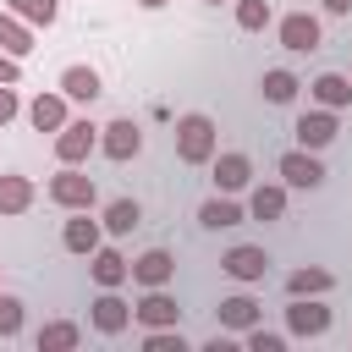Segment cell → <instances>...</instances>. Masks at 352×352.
<instances>
[{
	"label": "cell",
	"mask_w": 352,
	"mask_h": 352,
	"mask_svg": "<svg viewBox=\"0 0 352 352\" xmlns=\"http://www.w3.org/2000/svg\"><path fill=\"white\" fill-rule=\"evenodd\" d=\"M176 154H182L187 165H209V160H214V121H209L204 110H187V116L176 121Z\"/></svg>",
	"instance_id": "6da1fadb"
},
{
	"label": "cell",
	"mask_w": 352,
	"mask_h": 352,
	"mask_svg": "<svg viewBox=\"0 0 352 352\" xmlns=\"http://www.w3.org/2000/svg\"><path fill=\"white\" fill-rule=\"evenodd\" d=\"M50 204H60V209H88L94 204V176L88 170H77V165H60L55 176H50Z\"/></svg>",
	"instance_id": "7a4b0ae2"
},
{
	"label": "cell",
	"mask_w": 352,
	"mask_h": 352,
	"mask_svg": "<svg viewBox=\"0 0 352 352\" xmlns=\"http://www.w3.org/2000/svg\"><path fill=\"white\" fill-rule=\"evenodd\" d=\"M94 143H99V126H94V121H66V126L55 132V160H60V165H82V160L94 154Z\"/></svg>",
	"instance_id": "3957f363"
},
{
	"label": "cell",
	"mask_w": 352,
	"mask_h": 352,
	"mask_svg": "<svg viewBox=\"0 0 352 352\" xmlns=\"http://www.w3.org/2000/svg\"><path fill=\"white\" fill-rule=\"evenodd\" d=\"M104 138H99V148H104V160H132L138 148H143V126L132 121V116H116L110 126H99Z\"/></svg>",
	"instance_id": "277c9868"
},
{
	"label": "cell",
	"mask_w": 352,
	"mask_h": 352,
	"mask_svg": "<svg viewBox=\"0 0 352 352\" xmlns=\"http://www.w3.org/2000/svg\"><path fill=\"white\" fill-rule=\"evenodd\" d=\"M280 176H286V187L314 192V187L324 182V165L314 160V148H286V154H280Z\"/></svg>",
	"instance_id": "5b68a950"
},
{
	"label": "cell",
	"mask_w": 352,
	"mask_h": 352,
	"mask_svg": "<svg viewBox=\"0 0 352 352\" xmlns=\"http://www.w3.org/2000/svg\"><path fill=\"white\" fill-rule=\"evenodd\" d=\"M280 44L297 50V55L319 50V16H308V11H286V16H280Z\"/></svg>",
	"instance_id": "8992f818"
},
{
	"label": "cell",
	"mask_w": 352,
	"mask_h": 352,
	"mask_svg": "<svg viewBox=\"0 0 352 352\" xmlns=\"http://www.w3.org/2000/svg\"><path fill=\"white\" fill-rule=\"evenodd\" d=\"M336 132H341V121H336L330 110H302V116H297V143H302V148H330Z\"/></svg>",
	"instance_id": "52a82bcc"
},
{
	"label": "cell",
	"mask_w": 352,
	"mask_h": 352,
	"mask_svg": "<svg viewBox=\"0 0 352 352\" xmlns=\"http://www.w3.org/2000/svg\"><path fill=\"white\" fill-rule=\"evenodd\" d=\"M60 94L77 99V104H94V99L104 94V82H99L94 66H66V72H60Z\"/></svg>",
	"instance_id": "ba28073f"
},
{
	"label": "cell",
	"mask_w": 352,
	"mask_h": 352,
	"mask_svg": "<svg viewBox=\"0 0 352 352\" xmlns=\"http://www.w3.org/2000/svg\"><path fill=\"white\" fill-rule=\"evenodd\" d=\"M286 324H292V336H324V330H330V308L292 297V308H286Z\"/></svg>",
	"instance_id": "9c48e42d"
},
{
	"label": "cell",
	"mask_w": 352,
	"mask_h": 352,
	"mask_svg": "<svg viewBox=\"0 0 352 352\" xmlns=\"http://www.w3.org/2000/svg\"><path fill=\"white\" fill-rule=\"evenodd\" d=\"M248 182H253V160L248 154H220L214 160V187L220 192H242Z\"/></svg>",
	"instance_id": "30bf717a"
},
{
	"label": "cell",
	"mask_w": 352,
	"mask_h": 352,
	"mask_svg": "<svg viewBox=\"0 0 352 352\" xmlns=\"http://www.w3.org/2000/svg\"><path fill=\"white\" fill-rule=\"evenodd\" d=\"M60 248L94 258V248H99V220H88V209H77V220H66V231H60Z\"/></svg>",
	"instance_id": "8fae6325"
},
{
	"label": "cell",
	"mask_w": 352,
	"mask_h": 352,
	"mask_svg": "<svg viewBox=\"0 0 352 352\" xmlns=\"http://www.w3.org/2000/svg\"><path fill=\"white\" fill-rule=\"evenodd\" d=\"M220 264H226V275H236V280H264V270H270L264 248H248V242H242V248H231Z\"/></svg>",
	"instance_id": "7c38bea8"
},
{
	"label": "cell",
	"mask_w": 352,
	"mask_h": 352,
	"mask_svg": "<svg viewBox=\"0 0 352 352\" xmlns=\"http://www.w3.org/2000/svg\"><path fill=\"white\" fill-rule=\"evenodd\" d=\"M170 275H176V258H170L165 248H148V253L132 264V280H138V286H165Z\"/></svg>",
	"instance_id": "4fadbf2b"
},
{
	"label": "cell",
	"mask_w": 352,
	"mask_h": 352,
	"mask_svg": "<svg viewBox=\"0 0 352 352\" xmlns=\"http://www.w3.org/2000/svg\"><path fill=\"white\" fill-rule=\"evenodd\" d=\"M314 99H319L324 110H346V104H352V77H341V72H319V77H314Z\"/></svg>",
	"instance_id": "5bb4252c"
},
{
	"label": "cell",
	"mask_w": 352,
	"mask_h": 352,
	"mask_svg": "<svg viewBox=\"0 0 352 352\" xmlns=\"http://www.w3.org/2000/svg\"><path fill=\"white\" fill-rule=\"evenodd\" d=\"M28 121H33L38 132H60V126H66V94H38V99L28 104Z\"/></svg>",
	"instance_id": "9a60e30c"
},
{
	"label": "cell",
	"mask_w": 352,
	"mask_h": 352,
	"mask_svg": "<svg viewBox=\"0 0 352 352\" xmlns=\"http://www.w3.org/2000/svg\"><path fill=\"white\" fill-rule=\"evenodd\" d=\"M126 319H132V308H126L116 292H104V297L94 302V330H99V336H121V330H126Z\"/></svg>",
	"instance_id": "2e32d148"
},
{
	"label": "cell",
	"mask_w": 352,
	"mask_h": 352,
	"mask_svg": "<svg viewBox=\"0 0 352 352\" xmlns=\"http://www.w3.org/2000/svg\"><path fill=\"white\" fill-rule=\"evenodd\" d=\"M126 275H132V264H126V258H121L116 248H94V280H99L104 292H116V286H121Z\"/></svg>",
	"instance_id": "e0dca14e"
},
{
	"label": "cell",
	"mask_w": 352,
	"mask_h": 352,
	"mask_svg": "<svg viewBox=\"0 0 352 352\" xmlns=\"http://www.w3.org/2000/svg\"><path fill=\"white\" fill-rule=\"evenodd\" d=\"M132 314H138V319H143L148 330H160V324H176V302H170V297H165L160 286H148V297H143V302H138Z\"/></svg>",
	"instance_id": "ac0fdd59"
},
{
	"label": "cell",
	"mask_w": 352,
	"mask_h": 352,
	"mask_svg": "<svg viewBox=\"0 0 352 352\" xmlns=\"http://www.w3.org/2000/svg\"><path fill=\"white\" fill-rule=\"evenodd\" d=\"M28 204H33V182L16 176V170H6L0 176V214H22Z\"/></svg>",
	"instance_id": "d6986e66"
},
{
	"label": "cell",
	"mask_w": 352,
	"mask_h": 352,
	"mask_svg": "<svg viewBox=\"0 0 352 352\" xmlns=\"http://www.w3.org/2000/svg\"><path fill=\"white\" fill-rule=\"evenodd\" d=\"M0 50H11L16 60L33 55V33H28V22H22L16 11H0Z\"/></svg>",
	"instance_id": "ffe728a7"
},
{
	"label": "cell",
	"mask_w": 352,
	"mask_h": 352,
	"mask_svg": "<svg viewBox=\"0 0 352 352\" xmlns=\"http://www.w3.org/2000/svg\"><path fill=\"white\" fill-rule=\"evenodd\" d=\"M248 214H253V220H280V214H286V187H253Z\"/></svg>",
	"instance_id": "44dd1931"
},
{
	"label": "cell",
	"mask_w": 352,
	"mask_h": 352,
	"mask_svg": "<svg viewBox=\"0 0 352 352\" xmlns=\"http://www.w3.org/2000/svg\"><path fill=\"white\" fill-rule=\"evenodd\" d=\"M132 226H143V209H138V198H116V204L104 209V231H110V236H126Z\"/></svg>",
	"instance_id": "7402d4cb"
},
{
	"label": "cell",
	"mask_w": 352,
	"mask_h": 352,
	"mask_svg": "<svg viewBox=\"0 0 352 352\" xmlns=\"http://www.w3.org/2000/svg\"><path fill=\"white\" fill-rule=\"evenodd\" d=\"M336 280H330V270H292L286 275V292L292 297H319V292H330Z\"/></svg>",
	"instance_id": "603a6c76"
},
{
	"label": "cell",
	"mask_w": 352,
	"mask_h": 352,
	"mask_svg": "<svg viewBox=\"0 0 352 352\" xmlns=\"http://www.w3.org/2000/svg\"><path fill=\"white\" fill-rule=\"evenodd\" d=\"M220 324L253 330V324H258V302H253V297H226V302H220Z\"/></svg>",
	"instance_id": "cb8c5ba5"
},
{
	"label": "cell",
	"mask_w": 352,
	"mask_h": 352,
	"mask_svg": "<svg viewBox=\"0 0 352 352\" xmlns=\"http://www.w3.org/2000/svg\"><path fill=\"white\" fill-rule=\"evenodd\" d=\"M258 88H264V99H270V104H292L302 82H297L292 72H280V66H275V72H264V82H258Z\"/></svg>",
	"instance_id": "d4e9b609"
},
{
	"label": "cell",
	"mask_w": 352,
	"mask_h": 352,
	"mask_svg": "<svg viewBox=\"0 0 352 352\" xmlns=\"http://www.w3.org/2000/svg\"><path fill=\"white\" fill-rule=\"evenodd\" d=\"M198 220H204L209 231H226V226H242V209H236L231 198H209V204L198 209Z\"/></svg>",
	"instance_id": "484cf974"
},
{
	"label": "cell",
	"mask_w": 352,
	"mask_h": 352,
	"mask_svg": "<svg viewBox=\"0 0 352 352\" xmlns=\"http://www.w3.org/2000/svg\"><path fill=\"white\" fill-rule=\"evenodd\" d=\"M82 336H77V324H66V319H55V324H44L38 330V352H72Z\"/></svg>",
	"instance_id": "4316f807"
},
{
	"label": "cell",
	"mask_w": 352,
	"mask_h": 352,
	"mask_svg": "<svg viewBox=\"0 0 352 352\" xmlns=\"http://www.w3.org/2000/svg\"><path fill=\"white\" fill-rule=\"evenodd\" d=\"M270 22V0H236V28L242 33H258Z\"/></svg>",
	"instance_id": "83f0119b"
},
{
	"label": "cell",
	"mask_w": 352,
	"mask_h": 352,
	"mask_svg": "<svg viewBox=\"0 0 352 352\" xmlns=\"http://www.w3.org/2000/svg\"><path fill=\"white\" fill-rule=\"evenodd\" d=\"M11 11H16L22 22H44V28L60 16V6H55V0H11Z\"/></svg>",
	"instance_id": "f1b7e54d"
},
{
	"label": "cell",
	"mask_w": 352,
	"mask_h": 352,
	"mask_svg": "<svg viewBox=\"0 0 352 352\" xmlns=\"http://www.w3.org/2000/svg\"><path fill=\"white\" fill-rule=\"evenodd\" d=\"M16 330H22V302H16V297H6V292H0V336H6V341H11V336H16Z\"/></svg>",
	"instance_id": "f546056e"
},
{
	"label": "cell",
	"mask_w": 352,
	"mask_h": 352,
	"mask_svg": "<svg viewBox=\"0 0 352 352\" xmlns=\"http://www.w3.org/2000/svg\"><path fill=\"white\" fill-rule=\"evenodd\" d=\"M143 346H148V352H187V346H182V336H176L170 324H160V330H148V341H143Z\"/></svg>",
	"instance_id": "4dcf8cb0"
},
{
	"label": "cell",
	"mask_w": 352,
	"mask_h": 352,
	"mask_svg": "<svg viewBox=\"0 0 352 352\" xmlns=\"http://www.w3.org/2000/svg\"><path fill=\"white\" fill-rule=\"evenodd\" d=\"M248 346H253V352H280L286 341H280V336H270V330H253V336H248Z\"/></svg>",
	"instance_id": "1f68e13d"
},
{
	"label": "cell",
	"mask_w": 352,
	"mask_h": 352,
	"mask_svg": "<svg viewBox=\"0 0 352 352\" xmlns=\"http://www.w3.org/2000/svg\"><path fill=\"white\" fill-rule=\"evenodd\" d=\"M16 77H22V60L11 50H0V82H16Z\"/></svg>",
	"instance_id": "d6a6232c"
},
{
	"label": "cell",
	"mask_w": 352,
	"mask_h": 352,
	"mask_svg": "<svg viewBox=\"0 0 352 352\" xmlns=\"http://www.w3.org/2000/svg\"><path fill=\"white\" fill-rule=\"evenodd\" d=\"M16 110H22V104H16V94H11V82H0V126H6V121H11Z\"/></svg>",
	"instance_id": "836d02e7"
},
{
	"label": "cell",
	"mask_w": 352,
	"mask_h": 352,
	"mask_svg": "<svg viewBox=\"0 0 352 352\" xmlns=\"http://www.w3.org/2000/svg\"><path fill=\"white\" fill-rule=\"evenodd\" d=\"M324 11H330V16H346V11H352V0H324Z\"/></svg>",
	"instance_id": "e575fe53"
},
{
	"label": "cell",
	"mask_w": 352,
	"mask_h": 352,
	"mask_svg": "<svg viewBox=\"0 0 352 352\" xmlns=\"http://www.w3.org/2000/svg\"><path fill=\"white\" fill-rule=\"evenodd\" d=\"M138 6H148V11H160V6H165V0H138Z\"/></svg>",
	"instance_id": "d590c367"
},
{
	"label": "cell",
	"mask_w": 352,
	"mask_h": 352,
	"mask_svg": "<svg viewBox=\"0 0 352 352\" xmlns=\"http://www.w3.org/2000/svg\"><path fill=\"white\" fill-rule=\"evenodd\" d=\"M209 6H220V0H209Z\"/></svg>",
	"instance_id": "8d00e7d4"
}]
</instances>
